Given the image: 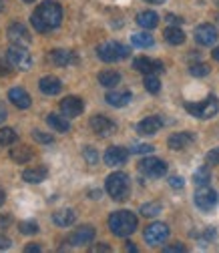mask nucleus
Instances as JSON below:
<instances>
[{"label": "nucleus", "instance_id": "obj_13", "mask_svg": "<svg viewBox=\"0 0 219 253\" xmlns=\"http://www.w3.org/2000/svg\"><path fill=\"white\" fill-rule=\"evenodd\" d=\"M217 28L215 26H211V24H199L197 28H195V41L201 44V46H211V44H215V41H217Z\"/></svg>", "mask_w": 219, "mask_h": 253}, {"label": "nucleus", "instance_id": "obj_29", "mask_svg": "<svg viewBox=\"0 0 219 253\" xmlns=\"http://www.w3.org/2000/svg\"><path fill=\"white\" fill-rule=\"evenodd\" d=\"M99 83L103 84V86H117L119 83H121V75L119 73H115V71H103V73H99Z\"/></svg>", "mask_w": 219, "mask_h": 253}, {"label": "nucleus", "instance_id": "obj_28", "mask_svg": "<svg viewBox=\"0 0 219 253\" xmlns=\"http://www.w3.org/2000/svg\"><path fill=\"white\" fill-rule=\"evenodd\" d=\"M163 35H165V41H167L169 44H173V46L185 42V35H183V30H181L179 26H169V28H165Z\"/></svg>", "mask_w": 219, "mask_h": 253}, {"label": "nucleus", "instance_id": "obj_4", "mask_svg": "<svg viewBox=\"0 0 219 253\" xmlns=\"http://www.w3.org/2000/svg\"><path fill=\"white\" fill-rule=\"evenodd\" d=\"M185 109L189 111L193 117H197V119H211L219 111V101H217L215 94H209V97L203 103H195V105L193 103H187Z\"/></svg>", "mask_w": 219, "mask_h": 253}, {"label": "nucleus", "instance_id": "obj_12", "mask_svg": "<svg viewBox=\"0 0 219 253\" xmlns=\"http://www.w3.org/2000/svg\"><path fill=\"white\" fill-rule=\"evenodd\" d=\"M135 71L143 73V75H155V73H163V62L161 60H151L147 56H137L133 60Z\"/></svg>", "mask_w": 219, "mask_h": 253}, {"label": "nucleus", "instance_id": "obj_57", "mask_svg": "<svg viewBox=\"0 0 219 253\" xmlns=\"http://www.w3.org/2000/svg\"><path fill=\"white\" fill-rule=\"evenodd\" d=\"M215 20H217V24H219V14H217V16H215Z\"/></svg>", "mask_w": 219, "mask_h": 253}, {"label": "nucleus", "instance_id": "obj_5", "mask_svg": "<svg viewBox=\"0 0 219 253\" xmlns=\"http://www.w3.org/2000/svg\"><path fill=\"white\" fill-rule=\"evenodd\" d=\"M97 54L105 62H117L121 58L129 56V48L125 44H121V42H105V44H101L97 48Z\"/></svg>", "mask_w": 219, "mask_h": 253}, {"label": "nucleus", "instance_id": "obj_40", "mask_svg": "<svg viewBox=\"0 0 219 253\" xmlns=\"http://www.w3.org/2000/svg\"><path fill=\"white\" fill-rule=\"evenodd\" d=\"M129 151L135 155H143V153H153V147L151 145H133Z\"/></svg>", "mask_w": 219, "mask_h": 253}, {"label": "nucleus", "instance_id": "obj_27", "mask_svg": "<svg viewBox=\"0 0 219 253\" xmlns=\"http://www.w3.org/2000/svg\"><path fill=\"white\" fill-rule=\"evenodd\" d=\"M137 24L143 26V28H147V30H151V28H155V26L159 24V16H157V12H153V10L139 12V16H137Z\"/></svg>", "mask_w": 219, "mask_h": 253}, {"label": "nucleus", "instance_id": "obj_31", "mask_svg": "<svg viewBox=\"0 0 219 253\" xmlns=\"http://www.w3.org/2000/svg\"><path fill=\"white\" fill-rule=\"evenodd\" d=\"M16 139H18V135L10 126H2V129H0V145H14Z\"/></svg>", "mask_w": 219, "mask_h": 253}, {"label": "nucleus", "instance_id": "obj_14", "mask_svg": "<svg viewBox=\"0 0 219 253\" xmlns=\"http://www.w3.org/2000/svg\"><path fill=\"white\" fill-rule=\"evenodd\" d=\"M48 60L52 62L54 67H69V65H75L79 60L77 54L73 50H65V48H54L50 54H48Z\"/></svg>", "mask_w": 219, "mask_h": 253}, {"label": "nucleus", "instance_id": "obj_41", "mask_svg": "<svg viewBox=\"0 0 219 253\" xmlns=\"http://www.w3.org/2000/svg\"><path fill=\"white\" fill-rule=\"evenodd\" d=\"M169 185H171L173 189H183L185 181H183L181 177H177V175H175V177H171V179H169Z\"/></svg>", "mask_w": 219, "mask_h": 253}, {"label": "nucleus", "instance_id": "obj_9", "mask_svg": "<svg viewBox=\"0 0 219 253\" xmlns=\"http://www.w3.org/2000/svg\"><path fill=\"white\" fill-rule=\"evenodd\" d=\"M139 171L151 179H157L167 173V165L161 159H157V157H147V159H143L139 163Z\"/></svg>", "mask_w": 219, "mask_h": 253}, {"label": "nucleus", "instance_id": "obj_38", "mask_svg": "<svg viewBox=\"0 0 219 253\" xmlns=\"http://www.w3.org/2000/svg\"><path fill=\"white\" fill-rule=\"evenodd\" d=\"M33 139H35L37 143H43V145H50V143L54 141L50 135H46V133H41V131H33Z\"/></svg>", "mask_w": 219, "mask_h": 253}, {"label": "nucleus", "instance_id": "obj_15", "mask_svg": "<svg viewBox=\"0 0 219 253\" xmlns=\"http://www.w3.org/2000/svg\"><path fill=\"white\" fill-rule=\"evenodd\" d=\"M129 153H131V151H127L125 147H111V149L105 153V163H107L109 167H119V165H123V163H127Z\"/></svg>", "mask_w": 219, "mask_h": 253}, {"label": "nucleus", "instance_id": "obj_55", "mask_svg": "<svg viewBox=\"0 0 219 253\" xmlns=\"http://www.w3.org/2000/svg\"><path fill=\"white\" fill-rule=\"evenodd\" d=\"M4 8V0H0V10H2Z\"/></svg>", "mask_w": 219, "mask_h": 253}, {"label": "nucleus", "instance_id": "obj_16", "mask_svg": "<svg viewBox=\"0 0 219 253\" xmlns=\"http://www.w3.org/2000/svg\"><path fill=\"white\" fill-rule=\"evenodd\" d=\"M161 126H163V119L161 117H147L137 125V133L143 135V137L155 135L157 131H161Z\"/></svg>", "mask_w": 219, "mask_h": 253}, {"label": "nucleus", "instance_id": "obj_47", "mask_svg": "<svg viewBox=\"0 0 219 253\" xmlns=\"http://www.w3.org/2000/svg\"><path fill=\"white\" fill-rule=\"evenodd\" d=\"M92 251H111V247L109 245H95V247H92Z\"/></svg>", "mask_w": 219, "mask_h": 253}, {"label": "nucleus", "instance_id": "obj_42", "mask_svg": "<svg viewBox=\"0 0 219 253\" xmlns=\"http://www.w3.org/2000/svg\"><path fill=\"white\" fill-rule=\"evenodd\" d=\"M163 251H165V253H173V251H185V245H181V243L167 245V247H163Z\"/></svg>", "mask_w": 219, "mask_h": 253}, {"label": "nucleus", "instance_id": "obj_35", "mask_svg": "<svg viewBox=\"0 0 219 253\" xmlns=\"http://www.w3.org/2000/svg\"><path fill=\"white\" fill-rule=\"evenodd\" d=\"M18 231L24 233V235H33L39 231V225H37V221H20L18 223Z\"/></svg>", "mask_w": 219, "mask_h": 253}, {"label": "nucleus", "instance_id": "obj_7", "mask_svg": "<svg viewBox=\"0 0 219 253\" xmlns=\"http://www.w3.org/2000/svg\"><path fill=\"white\" fill-rule=\"evenodd\" d=\"M217 193L213 191L211 187H207V185H203V187H199L197 191H195V195H193V201H195V205L201 209V211H205V213H209L215 205H217Z\"/></svg>", "mask_w": 219, "mask_h": 253}, {"label": "nucleus", "instance_id": "obj_32", "mask_svg": "<svg viewBox=\"0 0 219 253\" xmlns=\"http://www.w3.org/2000/svg\"><path fill=\"white\" fill-rule=\"evenodd\" d=\"M209 181H211V173H209L207 167H201V169H197V171L193 173V183H195L197 187H203V185H207Z\"/></svg>", "mask_w": 219, "mask_h": 253}, {"label": "nucleus", "instance_id": "obj_45", "mask_svg": "<svg viewBox=\"0 0 219 253\" xmlns=\"http://www.w3.org/2000/svg\"><path fill=\"white\" fill-rule=\"evenodd\" d=\"M6 117H8V113H6L4 105H2V103H0V123H4V121H6Z\"/></svg>", "mask_w": 219, "mask_h": 253}, {"label": "nucleus", "instance_id": "obj_19", "mask_svg": "<svg viewBox=\"0 0 219 253\" xmlns=\"http://www.w3.org/2000/svg\"><path fill=\"white\" fill-rule=\"evenodd\" d=\"M8 99H10V103L16 109H28L30 103H33V101H30V94L24 88H20V86H14V88L8 90Z\"/></svg>", "mask_w": 219, "mask_h": 253}, {"label": "nucleus", "instance_id": "obj_51", "mask_svg": "<svg viewBox=\"0 0 219 253\" xmlns=\"http://www.w3.org/2000/svg\"><path fill=\"white\" fill-rule=\"evenodd\" d=\"M213 58H215V60H219V46L213 50Z\"/></svg>", "mask_w": 219, "mask_h": 253}, {"label": "nucleus", "instance_id": "obj_36", "mask_svg": "<svg viewBox=\"0 0 219 253\" xmlns=\"http://www.w3.org/2000/svg\"><path fill=\"white\" fill-rule=\"evenodd\" d=\"M189 73L193 77H207L209 75V67L205 65V62H195V65L189 67Z\"/></svg>", "mask_w": 219, "mask_h": 253}, {"label": "nucleus", "instance_id": "obj_39", "mask_svg": "<svg viewBox=\"0 0 219 253\" xmlns=\"http://www.w3.org/2000/svg\"><path fill=\"white\" fill-rule=\"evenodd\" d=\"M205 159H207L209 165H219V147H215L213 151H209Z\"/></svg>", "mask_w": 219, "mask_h": 253}, {"label": "nucleus", "instance_id": "obj_50", "mask_svg": "<svg viewBox=\"0 0 219 253\" xmlns=\"http://www.w3.org/2000/svg\"><path fill=\"white\" fill-rule=\"evenodd\" d=\"M90 197H92V199H97V197H101V191H90Z\"/></svg>", "mask_w": 219, "mask_h": 253}, {"label": "nucleus", "instance_id": "obj_26", "mask_svg": "<svg viewBox=\"0 0 219 253\" xmlns=\"http://www.w3.org/2000/svg\"><path fill=\"white\" fill-rule=\"evenodd\" d=\"M39 86H41V90L44 94H58L60 88H62V83L56 77H43L41 83H39Z\"/></svg>", "mask_w": 219, "mask_h": 253}, {"label": "nucleus", "instance_id": "obj_11", "mask_svg": "<svg viewBox=\"0 0 219 253\" xmlns=\"http://www.w3.org/2000/svg\"><path fill=\"white\" fill-rule=\"evenodd\" d=\"M90 129L95 131L99 137H111L117 131V125L111 119L103 117V115H95L90 119Z\"/></svg>", "mask_w": 219, "mask_h": 253}, {"label": "nucleus", "instance_id": "obj_49", "mask_svg": "<svg viewBox=\"0 0 219 253\" xmlns=\"http://www.w3.org/2000/svg\"><path fill=\"white\" fill-rule=\"evenodd\" d=\"M4 199H6V195H4V191H2V189H0V205L4 203Z\"/></svg>", "mask_w": 219, "mask_h": 253}, {"label": "nucleus", "instance_id": "obj_10", "mask_svg": "<svg viewBox=\"0 0 219 253\" xmlns=\"http://www.w3.org/2000/svg\"><path fill=\"white\" fill-rule=\"evenodd\" d=\"M143 237H145V241H147L149 245H159V243H163V241L169 237V227H167L165 223H151V225L145 229Z\"/></svg>", "mask_w": 219, "mask_h": 253}, {"label": "nucleus", "instance_id": "obj_23", "mask_svg": "<svg viewBox=\"0 0 219 253\" xmlns=\"http://www.w3.org/2000/svg\"><path fill=\"white\" fill-rule=\"evenodd\" d=\"M75 219H77V215H75L73 209H60V211H56V213L52 215L54 225H58V227H69V225H73Z\"/></svg>", "mask_w": 219, "mask_h": 253}, {"label": "nucleus", "instance_id": "obj_25", "mask_svg": "<svg viewBox=\"0 0 219 253\" xmlns=\"http://www.w3.org/2000/svg\"><path fill=\"white\" fill-rule=\"evenodd\" d=\"M48 177V169L46 167H33V169H26L22 173V179L26 183H43Z\"/></svg>", "mask_w": 219, "mask_h": 253}, {"label": "nucleus", "instance_id": "obj_8", "mask_svg": "<svg viewBox=\"0 0 219 253\" xmlns=\"http://www.w3.org/2000/svg\"><path fill=\"white\" fill-rule=\"evenodd\" d=\"M6 35H8V41L12 44H16V46H24L26 48V46H30V42H33V37H30L28 28L24 24H20V22H12L8 26V30H6Z\"/></svg>", "mask_w": 219, "mask_h": 253}, {"label": "nucleus", "instance_id": "obj_53", "mask_svg": "<svg viewBox=\"0 0 219 253\" xmlns=\"http://www.w3.org/2000/svg\"><path fill=\"white\" fill-rule=\"evenodd\" d=\"M147 2H153V4H163V0H147Z\"/></svg>", "mask_w": 219, "mask_h": 253}, {"label": "nucleus", "instance_id": "obj_18", "mask_svg": "<svg viewBox=\"0 0 219 253\" xmlns=\"http://www.w3.org/2000/svg\"><path fill=\"white\" fill-rule=\"evenodd\" d=\"M92 239H95V229H92L90 225H85V227H79L77 231L71 233L69 241L73 245H87V243H92Z\"/></svg>", "mask_w": 219, "mask_h": 253}, {"label": "nucleus", "instance_id": "obj_22", "mask_svg": "<svg viewBox=\"0 0 219 253\" xmlns=\"http://www.w3.org/2000/svg\"><path fill=\"white\" fill-rule=\"evenodd\" d=\"M195 141V137L191 135V133H175V135H171L169 137V147L171 149H175V151H181V149H185V147H189L191 143Z\"/></svg>", "mask_w": 219, "mask_h": 253}, {"label": "nucleus", "instance_id": "obj_43", "mask_svg": "<svg viewBox=\"0 0 219 253\" xmlns=\"http://www.w3.org/2000/svg\"><path fill=\"white\" fill-rule=\"evenodd\" d=\"M167 22H171L173 26H177V24L183 22V18H179V16H175V14H167Z\"/></svg>", "mask_w": 219, "mask_h": 253}, {"label": "nucleus", "instance_id": "obj_21", "mask_svg": "<svg viewBox=\"0 0 219 253\" xmlns=\"http://www.w3.org/2000/svg\"><path fill=\"white\" fill-rule=\"evenodd\" d=\"M33 157H35V151L30 149L28 145H18V147L10 149V159L14 163H28Z\"/></svg>", "mask_w": 219, "mask_h": 253}, {"label": "nucleus", "instance_id": "obj_48", "mask_svg": "<svg viewBox=\"0 0 219 253\" xmlns=\"http://www.w3.org/2000/svg\"><path fill=\"white\" fill-rule=\"evenodd\" d=\"M10 223V217H4V219H0V225H8Z\"/></svg>", "mask_w": 219, "mask_h": 253}, {"label": "nucleus", "instance_id": "obj_37", "mask_svg": "<svg viewBox=\"0 0 219 253\" xmlns=\"http://www.w3.org/2000/svg\"><path fill=\"white\" fill-rule=\"evenodd\" d=\"M83 157L87 159V163H90V165H97L99 163V153L92 149V147H85L83 149Z\"/></svg>", "mask_w": 219, "mask_h": 253}, {"label": "nucleus", "instance_id": "obj_33", "mask_svg": "<svg viewBox=\"0 0 219 253\" xmlns=\"http://www.w3.org/2000/svg\"><path fill=\"white\" fill-rule=\"evenodd\" d=\"M159 213H161V203H157V201L145 203V205L141 207V215H143V217H157Z\"/></svg>", "mask_w": 219, "mask_h": 253}, {"label": "nucleus", "instance_id": "obj_1", "mask_svg": "<svg viewBox=\"0 0 219 253\" xmlns=\"http://www.w3.org/2000/svg\"><path fill=\"white\" fill-rule=\"evenodd\" d=\"M35 30L39 33H50L56 26H60L62 22V8L54 0H44L43 4H39V8L35 10V14L30 16Z\"/></svg>", "mask_w": 219, "mask_h": 253}, {"label": "nucleus", "instance_id": "obj_20", "mask_svg": "<svg viewBox=\"0 0 219 253\" xmlns=\"http://www.w3.org/2000/svg\"><path fill=\"white\" fill-rule=\"evenodd\" d=\"M107 103L111 105V107H127L129 103H131V92L129 90H111V92H107Z\"/></svg>", "mask_w": 219, "mask_h": 253}, {"label": "nucleus", "instance_id": "obj_34", "mask_svg": "<svg viewBox=\"0 0 219 253\" xmlns=\"http://www.w3.org/2000/svg\"><path fill=\"white\" fill-rule=\"evenodd\" d=\"M143 84H145V88H147L149 92H153V94H157L159 88H161V83H159V79L155 77V75H145Z\"/></svg>", "mask_w": 219, "mask_h": 253}, {"label": "nucleus", "instance_id": "obj_6", "mask_svg": "<svg viewBox=\"0 0 219 253\" xmlns=\"http://www.w3.org/2000/svg\"><path fill=\"white\" fill-rule=\"evenodd\" d=\"M6 58H8V62H10V67H14V69H18V71H28L30 65H33V58H30L28 50H26L24 46H16V44H12V46L8 48Z\"/></svg>", "mask_w": 219, "mask_h": 253}, {"label": "nucleus", "instance_id": "obj_3", "mask_svg": "<svg viewBox=\"0 0 219 253\" xmlns=\"http://www.w3.org/2000/svg\"><path fill=\"white\" fill-rule=\"evenodd\" d=\"M107 193L115 199V201H125L129 197V177L125 175V173H113L107 177Z\"/></svg>", "mask_w": 219, "mask_h": 253}, {"label": "nucleus", "instance_id": "obj_17", "mask_svg": "<svg viewBox=\"0 0 219 253\" xmlns=\"http://www.w3.org/2000/svg\"><path fill=\"white\" fill-rule=\"evenodd\" d=\"M83 109H85V103L79 97H67L60 101V111L67 117H79L83 113Z\"/></svg>", "mask_w": 219, "mask_h": 253}, {"label": "nucleus", "instance_id": "obj_54", "mask_svg": "<svg viewBox=\"0 0 219 253\" xmlns=\"http://www.w3.org/2000/svg\"><path fill=\"white\" fill-rule=\"evenodd\" d=\"M0 75H8V69H4V67H0Z\"/></svg>", "mask_w": 219, "mask_h": 253}, {"label": "nucleus", "instance_id": "obj_44", "mask_svg": "<svg viewBox=\"0 0 219 253\" xmlns=\"http://www.w3.org/2000/svg\"><path fill=\"white\" fill-rule=\"evenodd\" d=\"M10 247V239L6 235H0V249H8Z\"/></svg>", "mask_w": 219, "mask_h": 253}, {"label": "nucleus", "instance_id": "obj_56", "mask_svg": "<svg viewBox=\"0 0 219 253\" xmlns=\"http://www.w3.org/2000/svg\"><path fill=\"white\" fill-rule=\"evenodd\" d=\"M22 2H35V0H22Z\"/></svg>", "mask_w": 219, "mask_h": 253}, {"label": "nucleus", "instance_id": "obj_46", "mask_svg": "<svg viewBox=\"0 0 219 253\" xmlns=\"http://www.w3.org/2000/svg\"><path fill=\"white\" fill-rule=\"evenodd\" d=\"M26 253H33V251H41V245H26V249H24Z\"/></svg>", "mask_w": 219, "mask_h": 253}, {"label": "nucleus", "instance_id": "obj_24", "mask_svg": "<svg viewBox=\"0 0 219 253\" xmlns=\"http://www.w3.org/2000/svg\"><path fill=\"white\" fill-rule=\"evenodd\" d=\"M46 125L50 126L52 131H58V133H69L71 131V123L65 119V117H60V115H48L46 117Z\"/></svg>", "mask_w": 219, "mask_h": 253}, {"label": "nucleus", "instance_id": "obj_2", "mask_svg": "<svg viewBox=\"0 0 219 253\" xmlns=\"http://www.w3.org/2000/svg\"><path fill=\"white\" fill-rule=\"evenodd\" d=\"M137 225H139V221L135 213L131 211H115L109 217V229L117 237H129L131 233H135Z\"/></svg>", "mask_w": 219, "mask_h": 253}, {"label": "nucleus", "instance_id": "obj_30", "mask_svg": "<svg viewBox=\"0 0 219 253\" xmlns=\"http://www.w3.org/2000/svg\"><path fill=\"white\" fill-rule=\"evenodd\" d=\"M131 42L139 48H147V46H153V37L147 35V33H135L131 37Z\"/></svg>", "mask_w": 219, "mask_h": 253}, {"label": "nucleus", "instance_id": "obj_52", "mask_svg": "<svg viewBox=\"0 0 219 253\" xmlns=\"http://www.w3.org/2000/svg\"><path fill=\"white\" fill-rule=\"evenodd\" d=\"M127 251H137V247H135V245H131V243H127Z\"/></svg>", "mask_w": 219, "mask_h": 253}]
</instances>
